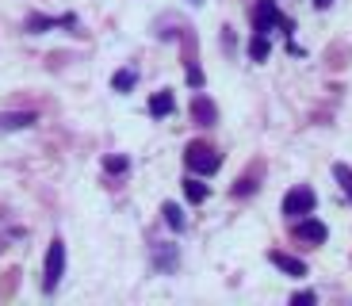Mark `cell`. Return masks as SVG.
I'll list each match as a JSON object with an SVG mask.
<instances>
[{"mask_svg":"<svg viewBox=\"0 0 352 306\" xmlns=\"http://www.w3.org/2000/svg\"><path fill=\"white\" fill-rule=\"evenodd\" d=\"M295 237H302V241H310V245H322L329 234H326V226H322L318 219H302L299 226H295Z\"/></svg>","mask_w":352,"mask_h":306,"instance_id":"cell-5","label":"cell"},{"mask_svg":"<svg viewBox=\"0 0 352 306\" xmlns=\"http://www.w3.org/2000/svg\"><path fill=\"white\" fill-rule=\"evenodd\" d=\"M104 165H107V173H126V168H131V161H126V157H107Z\"/></svg>","mask_w":352,"mask_h":306,"instance_id":"cell-15","label":"cell"},{"mask_svg":"<svg viewBox=\"0 0 352 306\" xmlns=\"http://www.w3.org/2000/svg\"><path fill=\"white\" fill-rule=\"evenodd\" d=\"M314 4H318V8H329V4H333V0H314Z\"/></svg>","mask_w":352,"mask_h":306,"instance_id":"cell-17","label":"cell"},{"mask_svg":"<svg viewBox=\"0 0 352 306\" xmlns=\"http://www.w3.org/2000/svg\"><path fill=\"white\" fill-rule=\"evenodd\" d=\"M272 27H287L291 31V23L276 12V0H261V4H256V35H268Z\"/></svg>","mask_w":352,"mask_h":306,"instance_id":"cell-4","label":"cell"},{"mask_svg":"<svg viewBox=\"0 0 352 306\" xmlns=\"http://www.w3.org/2000/svg\"><path fill=\"white\" fill-rule=\"evenodd\" d=\"M62 272H65V241L62 237H54L50 249H46V268H43V287L54 291L62 283Z\"/></svg>","mask_w":352,"mask_h":306,"instance_id":"cell-1","label":"cell"},{"mask_svg":"<svg viewBox=\"0 0 352 306\" xmlns=\"http://www.w3.org/2000/svg\"><path fill=\"white\" fill-rule=\"evenodd\" d=\"M314 291H299V295H295V303H299V306H307V303H314Z\"/></svg>","mask_w":352,"mask_h":306,"instance_id":"cell-16","label":"cell"},{"mask_svg":"<svg viewBox=\"0 0 352 306\" xmlns=\"http://www.w3.org/2000/svg\"><path fill=\"white\" fill-rule=\"evenodd\" d=\"M184 195L192 203H203V199H207V188H203L199 180H184Z\"/></svg>","mask_w":352,"mask_h":306,"instance_id":"cell-13","label":"cell"},{"mask_svg":"<svg viewBox=\"0 0 352 306\" xmlns=\"http://www.w3.org/2000/svg\"><path fill=\"white\" fill-rule=\"evenodd\" d=\"M192 4H199V0H192Z\"/></svg>","mask_w":352,"mask_h":306,"instance_id":"cell-18","label":"cell"},{"mask_svg":"<svg viewBox=\"0 0 352 306\" xmlns=\"http://www.w3.org/2000/svg\"><path fill=\"white\" fill-rule=\"evenodd\" d=\"M35 122V115H27V111H19V115H0V127L4 131H19V127H31Z\"/></svg>","mask_w":352,"mask_h":306,"instance_id":"cell-9","label":"cell"},{"mask_svg":"<svg viewBox=\"0 0 352 306\" xmlns=\"http://www.w3.org/2000/svg\"><path fill=\"white\" fill-rule=\"evenodd\" d=\"M268 261H272L280 272L295 276V280H299V276H307V264H302V261H295V256H287V253H268Z\"/></svg>","mask_w":352,"mask_h":306,"instance_id":"cell-6","label":"cell"},{"mask_svg":"<svg viewBox=\"0 0 352 306\" xmlns=\"http://www.w3.org/2000/svg\"><path fill=\"white\" fill-rule=\"evenodd\" d=\"M333 176H337V184L344 188V195L352 199V168L349 165H333Z\"/></svg>","mask_w":352,"mask_h":306,"instance_id":"cell-11","label":"cell"},{"mask_svg":"<svg viewBox=\"0 0 352 306\" xmlns=\"http://www.w3.org/2000/svg\"><path fill=\"white\" fill-rule=\"evenodd\" d=\"M165 222L173 230H184V215H180V207H176V203H165Z\"/></svg>","mask_w":352,"mask_h":306,"instance_id":"cell-14","label":"cell"},{"mask_svg":"<svg viewBox=\"0 0 352 306\" xmlns=\"http://www.w3.org/2000/svg\"><path fill=\"white\" fill-rule=\"evenodd\" d=\"M134 80H138V73H134V69H119V73L111 77V88H115V92H131Z\"/></svg>","mask_w":352,"mask_h":306,"instance_id":"cell-10","label":"cell"},{"mask_svg":"<svg viewBox=\"0 0 352 306\" xmlns=\"http://www.w3.org/2000/svg\"><path fill=\"white\" fill-rule=\"evenodd\" d=\"M318 203V195L310 192V188H291L287 195H283V215L287 219H302V215H310Z\"/></svg>","mask_w":352,"mask_h":306,"instance_id":"cell-2","label":"cell"},{"mask_svg":"<svg viewBox=\"0 0 352 306\" xmlns=\"http://www.w3.org/2000/svg\"><path fill=\"white\" fill-rule=\"evenodd\" d=\"M192 115L203 122V127H211V122H214V104H211L207 96H195V104H192Z\"/></svg>","mask_w":352,"mask_h":306,"instance_id":"cell-7","label":"cell"},{"mask_svg":"<svg viewBox=\"0 0 352 306\" xmlns=\"http://www.w3.org/2000/svg\"><path fill=\"white\" fill-rule=\"evenodd\" d=\"M249 58H253V61H264V58H268V39H264V35H256L253 43H249Z\"/></svg>","mask_w":352,"mask_h":306,"instance_id":"cell-12","label":"cell"},{"mask_svg":"<svg viewBox=\"0 0 352 306\" xmlns=\"http://www.w3.org/2000/svg\"><path fill=\"white\" fill-rule=\"evenodd\" d=\"M184 161H188V168H195V173H214V168L222 165L219 161V153H214L211 146H199V142H195V146H188V153H184Z\"/></svg>","mask_w":352,"mask_h":306,"instance_id":"cell-3","label":"cell"},{"mask_svg":"<svg viewBox=\"0 0 352 306\" xmlns=\"http://www.w3.org/2000/svg\"><path fill=\"white\" fill-rule=\"evenodd\" d=\"M150 115H157V119L173 115V92H157V96L150 100Z\"/></svg>","mask_w":352,"mask_h":306,"instance_id":"cell-8","label":"cell"}]
</instances>
